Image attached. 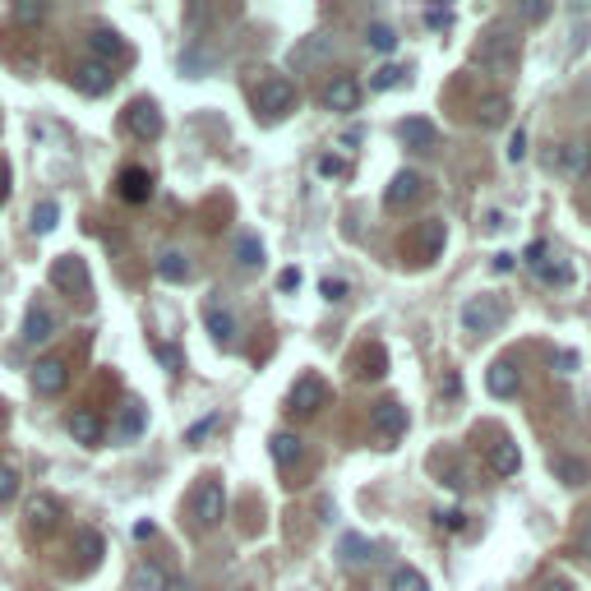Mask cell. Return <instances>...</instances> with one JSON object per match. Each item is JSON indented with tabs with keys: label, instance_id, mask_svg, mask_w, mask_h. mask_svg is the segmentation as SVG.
<instances>
[{
	"label": "cell",
	"instance_id": "1",
	"mask_svg": "<svg viewBox=\"0 0 591 591\" xmlns=\"http://www.w3.org/2000/svg\"><path fill=\"white\" fill-rule=\"evenodd\" d=\"M476 65H485L490 74H513L518 70V37L508 28H490L476 47Z\"/></svg>",
	"mask_w": 591,
	"mask_h": 591
},
{
	"label": "cell",
	"instance_id": "2",
	"mask_svg": "<svg viewBox=\"0 0 591 591\" xmlns=\"http://www.w3.org/2000/svg\"><path fill=\"white\" fill-rule=\"evenodd\" d=\"M508 319V305L504 296H471L467 305H462V328L467 333H476V338H485V333H499Z\"/></svg>",
	"mask_w": 591,
	"mask_h": 591
},
{
	"label": "cell",
	"instance_id": "3",
	"mask_svg": "<svg viewBox=\"0 0 591 591\" xmlns=\"http://www.w3.org/2000/svg\"><path fill=\"white\" fill-rule=\"evenodd\" d=\"M254 111L268 116V121H282L287 111H296V84L282 79V74H268L264 84L254 88Z\"/></svg>",
	"mask_w": 591,
	"mask_h": 591
},
{
	"label": "cell",
	"instance_id": "4",
	"mask_svg": "<svg viewBox=\"0 0 591 591\" xmlns=\"http://www.w3.org/2000/svg\"><path fill=\"white\" fill-rule=\"evenodd\" d=\"M51 287L61 291V296H70V301H84L88 287H93V278H88V264L79 259V254H61L56 264H51Z\"/></svg>",
	"mask_w": 591,
	"mask_h": 591
},
{
	"label": "cell",
	"instance_id": "5",
	"mask_svg": "<svg viewBox=\"0 0 591 591\" xmlns=\"http://www.w3.org/2000/svg\"><path fill=\"white\" fill-rule=\"evenodd\" d=\"M324 402H328V384L319 379V374H301V379L291 384V393H287V411H291V416H314Z\"/></svg>",
	"mask_w": 591,
	"mask_h": 591
},
{
	"label": "cell",
	"instance_id": "6",
	"mask_svg": "<svg viewBox=\"0 0 591 591\" xmlns=\"http://www.w3.org/2000/svg\"><path fill=\"white\" fill-rule=\"evenodd\" d=\"M121 125H125V134H134V139H157L162 134V111H157V102H148V97H139V102H130L125 107V116H121Z\"/></svg>",
	"mask_w": 591,
	"mask_h": 591
},
{
	"label": "cell",
	"instance_id": "7",
	"mask_svg": "<svg viewBox=\"0 0 591 591\" xmlns=\"http://www.w3.org/2000/svg\"><path fill=\"white\" fill-rule=\"evenodd\" d=\"M370 425H374V435L384 439V444H393V439H402V435H407V407H402L398 398L374 402Z\"/></svg>",
	"mask_w": 591,
	"mask_h": 591
},
{
	"label": "cell",
	"instance_id": "8",
	"mask_svg": "<svg viewBox=\"0 0 591 591\" xmlns=\"http://www.w3.org/2000/svg\"><path fill=\"white\" fill-rule=\"evenodd\" d=\"M222 513H227V490H222V481H204L194 490V522H199V527H218Z\"/></svg>",
	"mask_w": 591,
	"mask_h": 591
},
{
	"label": "cell",
	"instance_id": "9",
	"mask_svg": "<svg viewBox=\"0 0 591 591\" xmlns=\"http://www.w3.org/2000/svg\"><path fill=\"white\" fill-rule=\"evenodd\" d=\"M324 107L338 111V116H347V111L361 107V84L351 79V74H333L324 84Z\"/></svg>",
	"mask_w": 591,
	"mask_h": 591
},
{
	"label": "cell",
	"instance_id": "10",
	"mask_svg": "<svg viewBox=\"0 0 591 591\" xmlns=\"http://www.w3.org/2000/svg\"><path fill=\"white\" fill-rule=\"evenodd\" d=\"M550 167H559L564 176L582 181V176L591 171V144H582V139H568L564 148H555V157H550Z\"/></svg>",
	"mask_w": 591,
	"mask_h": 591
},
{
	"label": "cell",
	"instance_id": "11",
	"mask_svg": "<svg viewBox=\"0 0 591 591\" xmlns=\"http://www.w3.org/2000/svg\"><path fill=\"white\" fill-rule=\"evenodd\" d=\"M116 194H121L125 204H148V194H153V171L148 167H125L116 176Z\"/></svg>",
	"mask_w": 591,
	"mask_h": 591
},
{
	"label": "cell",
	"instance_id": "12",
	"mask_svg": "<svg viewBox=\"0 0 591 591\" xmlns=\"http://www.w3.org/2000/svg\"><path fill=\"white\" fill-rule=\"evenodd\" d=\"M111 84H116V74H111V65L84 61L79 70H74V88H79L84 97H102V93H111Z\"/></svg>",
	"mask_w": 591,
	"mask_h": 591
},
{
	"label": "cell",
	"instance_id": "13",
	"mask_svg": "<svg viewBox=\"0 0 591 591\" xmlns=\"http://www.w3.org/2000/svg\"><path fill=\"white\" fill-rule=\"evenodd\" d=\"M65 384H70V370H65V361H37L33 365V388L42 393V398H56V393H65Z\"/></svg>",
	"mask_w": 591,
	"mask_h": 591
},
{
	"label": "cell",
	"instance_id": "14",
	"mask_svg": "<svg viewBox=\"0 0 591 591\" xmlns=\"http://www.w3.org/2000/svg\"><path fill=\"white\" fill-rule=\"evenodd\" d=\"M51 333H56V314H51L47 305H28V314H24V342L28 347H42Z\"/></svg>",
	"mask_w": 591,
	"mask_h": 591
},
{
	"label": "cell",
	"instance_id": "15",
	"mask_svg": "<svg viewBox=\"0 0 591 591\" xmlns=\"http://www.w3.org/2000/svg\"><path fill=\"white\" fill-rule=\"evenodd\" d=\"M56 522H61V504L51 495H33L28 499V527L37 531V536H47V531H56Z\"/></svg>",
	"mask_w": 591,
	"mask_h": 591
},
{
	"label": "cell",
	"instance_id": "16",
	"mask_svg": "<svg viewBox=\"0 0 591 591\" xmlns=\"http://www.w3.org/2000/svg\"><path fill=\"white\" fill-rule=\"evenodd\" d=\"M411 199H421V176H416V171H398L393 185L384 190V204L388 208H407Z\"/></svg>",
	"mask_w": 591,
	"mask_h": 591
},
{
	"label": "cell",
	"instance_id": "17",
	"mask_svg": "<svg viewBox=\"0 0 591 591\" xmlns=\"http://www.w3.org/2000/svg\"><path fill=\"white\" fill-rule=\"evenodd\" d=\"M333 51V37H324V33H314V37H305L301 47H291V70H305V65H319Z\"/></svg>",
	"mask_w": 591,
	"mask_h": 591
},
{
	"label": "cell",
	"instance_id": "18",
	"mask_svg": "<svg viewBox=\"0 0 591 591\" xmlns=\"http://www.w3.org/2000/svg\"><path fill=\"white\" fill-rule=\"evenodd\" d=\"M398 134H402V144L407 148H435V139H439V130H435V121H425V116H411V121H402L398 125Z\"/></svg>",
	"mask_w": 591,
	"mask_h": 591
},
{
	"label": "cell",
	"instance_id": "19",
	"mask_svg": "<svg viewBox=\"0 0 591 591\" xmlns=\"http://www.w3.org/2000/svg\"><path fill=\"white\" fill-rule=\"evenodd\" d=\"M485 388H490L495 398H513V393H518V370H513V361L490 365V370H485Z\"/></svg>",
	"mask_w": 591,
	"mask_h": 591
},
{
	"label": "cell",
	"instance_id": "20",
	"mask_svg": "<svg viewBox=\"0 0 591 591\" xmlns=\"http://www.w3.org/2000/svg\"><path fill=\"white\" fill-rule=\"evenodd\" d=\"M204 324H208V333H213V342H218V347H236V319H231L222 305H208Z\"/></svg>",
	"mask_w": 591,
	"mask_h": 591
},
{
	"label": "cell",
	"instance_id": "21",
	"mask_svg": "<svg viewBox=\"0 0 591 591\" xmlns=\"http://www.w3.org/2000/svg\"><path fill=\"white\" fill-rule=\"evenodd\" d=\"M504 121H508V97L504 93H490V97L476 102V125H481V130H499Z\"/></svg>",
	"mask_w": 591,
	"mask_h": 591
},
{
	"label": "cell",
	"instance_id": "22",
	"mask_svg": "<svg viewBox=\"0 0 591 591\" xmlns=\"http://www.w3.org/2000/svg\"><path fill=\"white\" fill-rule=\"evenodd\" d=\"M88 47H93V56H97V65H107V61H121L125 56V42L111 28H97L93 37H88Z\"/></svg>",
	"mask_w": 591,
	"mask_h": 591
},
{
	"label": "cell",
	"instance_id": "23",
	"mask_svg": "<svg viewBox=\"0 0 591 591\" xmlns=\"http://www.w3.org/2000/svg\"><path fill=\"white\" fill-rule=\"evenodd\" d=\"M157 278L162 282H190L194 268H190V259H185L181 250H167L162 259H157Z\"/></svg>",
	"mask_w": 591,
	"mask_h": 591
},
{
	"label": "cell",
	"instance_id": "24",
	"mask_svg": "<svg viewBox=\"0 0 591 591\" xmlns=\"http://www.w3.org/2000/svg\"><path fill=\"white\" fill-rule=\"evenodd\" d=\"M134 587L139 591H171V573L162 564H153V559H144V564L134 568Z\"/></svg>",
	"mask_w": 591,
	"mask_h": 591
},
{
	"label": "cell",
	"instance_id": "25",
	"mask_svg": "<svg viewBox=\"0 0 591 591\" xmlns=\"http://www.w3.org/2000/svg\"><path fill=\"white\" fill-rule=\"evenodd\" d=\"M70 435L93 448V444H102V421H97L93 411H70Z\"/></svg>",
	"mask_w": 591,
	"mask_h": 591
},
{
	"label": "cell",
	"instance_id": "26",
	"mask_svg": "<svg viewBox=\"0 0 591 591\" xmlns=\"http://www.w3.org/2000/svg\"><path fill=\"white\" fill-rule=\"evenodd\" d=\"M518 467H522L518 444H495L490 448V471H495V476H518Z\"/></svg>",
	"mask_w": 591,
	"mask_h": 591
},
{
	"label": "cell",
	"instance_id": "27",
	"mask_svg": "<svg viewBox=\"0 0 591 591\" xmlns=\"http://www.w3.org/2000/svg\"><path fill=\"white\" fill-rule=\"evenodd\" d=\"M268 453H273V462H278V467H291V462L301 458V439L287 435V430H278V435L268 439Z\"/></svg>",
	"mask_w": 591,
	"mask_h": 591
},
{
	"label": "cell",
	"instance_id": "28",
	"mask_svg": "<svg viewBox=\"0 0 591 591\" xmlns=\"http://www.w3.org/2000/svg\"><path fill=\"white\" fill-rule=\"evenodd\" d=\"M416 245H421V259H435L439 250H444V222H421V231H416Z\"/></svg>",
	"mask_w": 591,
	"mask_h": 591
},
{
	"label": "cell",
	"instance_id": "29",
	"mask_svg": "<svg viewBox=\"0 0 591 591\" xmlns=\"http://www.w3.org/2000/svg\"><path fill=\"white\" fill-rule=\"evenodd\" d=\"M550 471H555L564 485H582V481H587V462L564 458V453H555V458H550Z\"/></svg>",
	"mask_w": 591,
	"mask_h": 591
},
{
	"label": "cell",
	"instance_id": "30",
	"mask_svg": "<svg viewBox=\"0 0 591 591\" xmlns=\"http://www.w3.org/2000/svg\"><path fill=\"white\" fill-rule=\"evenodd\" d=\"M33 236H47V231H56V222H61V208H56V199H42V204H33Z\"/></svg>",
	"mask_w": 591,
	"mask_h": 591
},
{
	"label": "cell",
	"instance_id": "31",
	"mask_svg": "<svg viewBox=\"0 0 591 591\" xmlns=\"http://www.w3.org/2000/svg\"><path fill=\"white\" fill-rule=\"evenodd\" d=\"M365 47L379 51V56H388V51H398V33H393L388 24H370L365 28Z\"/></svg>",
	"mask_w": 591,
	"mask_h": 591
},
{
	"label": "cell",
	"instance_id": "32",
	"mask_svg": "<svg viewBox=\"0 0 591 591\" xmlns=\"http://www.w3.org/2000/svg\"><path fill=\"white\" fill-rule=\"evenodd\" d=\"M374 545L365 536H342V564H370Z\"/></svg>",
	"mask_w": 591,
	"mask_h": 591
},
{
	"label": "cell",
	"instance_id": "33",
	"mask_svg": "<svg viewBox=\"0 0 591 591\" xmlns=\"http://www.w3.org/2000/svg\"><path fill=\"white\" fill-rule=\"evenodd\" d=\"M531 273H536L541 282H559V287H568V282H573V268H568V264H550V254H545V259L531 268Z\"/></svg>",
	"mask_w": 591,
	"mask_h": 591
},
{
	"label": "cell",
	"instance_id": "34",
	"mask_svg": "<svg viewBox=\"0 0 591 591\" xmlns=\"http://www.w3.org/2000/svg\"><path fill=\"white\" fill-rule=\"evenodd\" d=\"M398 84H407V70H402V65H384V70H374V79H370L374 93H388V88H398Z\"/></svg>",
	"mask_w": 591,
	"mask_h": 591
},
{
	"label": "cell",
	"instance_id": "35",
	"mask_svg": "<svg viewBox=\"0 0 591 591\" xmlns=\"http://www.w3.org/2000/svg\"><path fill=\"white\" fill-rule=\"evenodd\" d=\"M384 361H388V356H384V347L374 342V347L361 356V370H356V374H361V379H384Z\"/></svg>",
	"mask_w": 591,
	"mask_h": 591
},
{
	"label": "cell",
	"instance_id": "36",
	"mask_svg": "<svg viewBox=\"0 0 591 591\" xmlns=\"http://www.w3.org/2000/svg\"><path fill=\"white\" fill-rule=\"evenodd\" d=\"M144 425H148V416H144V407H125V416H121V430H116V435L121 439H134V435H144Z\"/></svg>",
	"mask_w": 591,
	"mask_h": 591
},
{
	"label": "cell",
	"instance_id": "37",
	"mask_svg": "<svg viewBox=\"0 0 591 591\" xmlns=\"http://www.w3.org/2000/svg\"><path fill=\"white\" fill-rule=\"evenodd\" d=\"M393 591H430V582L421 578V573H416V568H393Z\"/></svg>",
	"mask_w": 591,
	"mask_h": 591
},
{
	"label": "cell",
	"instance_id": "38",
	"mask_svg": "<svg viewBox=\"0 0 591 591\" xmlns=\"http://www.w3.org/2000/svg\"><path fill=\"white\" fill-rule=\"evenodd\" d=\"M74 550H79V559H84V564H97V559H102V536H97V531H79Z\"/></svg>",
	"mask_w": 591,
	"mask_h": 591
},
{
	"label": "cell",
	"instance_id": "39",
	"mask_svg": "<svg viewBox=\"0 0 591 591\" xmlns=\"http://www.w3.org/2000/svg\"><path fill=\"white\" fill-rule=\"evenodd\" d=\"M236 254H241V264H245V268H259V264H264V245L254 241V236H241Z\"/></svg>",
	"mask_w": 591,
	"mask_h": 591
},
{
	"label": "cell",
	"instance_id": "40",
	"mask_svg": "<svg viewBox=\"0 0 591 591\" xmlns=\"http://www.w3.org/2000/svg\"><path fill=\"white\" fill-rule=\"evenodd\" d=\"M314 171H319V176H351V162L347 157H319V162H314Z\"/></svg>",
	"mask_w": 591,
	"mask_h": 591
},
{
	"label": "cell",
	"instance_id": "41",
	"mask_svg": "<svg viewBox=\"0 0 591 591\" xmlns=\"http://www.w3.org/2000/svg\"><path fill=\"white\" fill-rule=\"evenodd\" d=\"M444 485H448V490H467V467H462V462H448V467H444Z\"/></svg>",
	"mask_w": 591,
	"mask_h": 591
},
{
	"label": "cell",
	"instance_id": "42",
	"mask_svg": "<svg viewBox=\"0 0 591 591\" xmlns=\"http://www.w3.org/2000/svg\"><path fill=\"white\" fill-rule=\"evenodd\" d=\"M47 5H14V19H19V24H42V19H47Z\"/></svg>",
	"mask_w": 591,
	"mask_h": 591
},
{
	"label": "cell",
	"instance_id": "43",
	"mask_svg": "<svg viewBox=\"0 0 591 591\" xmlns=\"http://www.w3.org/2000/svg\"><path fill=\"white\" fill-rule=\"evenodd\" d=\"M14 490H19V471L0 462V504H5V499H14Z\"/></svg>",
	"mask_w": 591,
	"mask_h": 591
},
{
	"label": "cell",
	"instance_id": "44",
	"mask_svg": "<svg viewBox=\"0 0 591 591\" xmlns=\"http://www.w3.org/2000/svg\"><path fill=\"white\" fill-rule=\"evenodd\" d=\"M328 296V301H347V282L342 278H324V287H319Z\"/></svg>",
	"mask_w": 591,
	"mask_h": 591
},
{
	"label": "cell",
	"instance_id": "45",
	"mask_svg": "<svg viewBox=\"0 0 591 591\" xmlns=\"http://www.w3.org/2000/svg\"><path fill=\"white\" fill-rule=\"evenodd\" d=\"M435 522H439V527H448V531H462L467 513H458V508H448V513H435Z\"/></svg>",
	"mask_w": 591,
	"mask_h": 591
},
{
	"label": "cell",
	"instance_id": "46",
	"mask_svg": "<svg viewBox=\"0 0 591 591\" xmlns=\"http://www.w3.org/2000/svg\"><path fill=\"white\" fill-rule=\"evenodd\" d=\"M522 157H527V134H513V139H508V162H522Z\"/></svg>",
	"mask_w": 591,
	"mask_h": 591
},
{
	"label": "cell",
	"instance_id": "47",
	"mask_svg": "<svg viewBox=\"0 0 591 591\" xmlns=\"http://www.w3.org/2000/svg\"><path fill=\"white\" fill-rule=\"evenodd\" d=\"M301 287V268H282L278 273V291H296Z\"/></svg>",
	"mask_w": 591,
	"mask_h": 591
},
{
	"label": "cell",
	"instance_id": "48",
	"mask_svg": "<svg viewBox=\"0 0 591 591\" xmlns=\"http://www.w3.org/2000/svg\"><path fill=\"white\" fill-rule=\"evenodd\" d=\"M213 425H218V416H204L199 425H190V435H185V439H190V444H199V439H204L208 430H213Z\"/></svg>",
	"mask_w": 591,
	"mask_h": 591
},
{
	"label": "cell",
	"instance_id": "49",
	"mask_svg": "<svg viewBox=\"0 0 591 591\" xmlns=\"http://www.w3.org/2000/svg\"><path fill=\"white\" fill-rule=\"evenodd\" d=\"M522 19H527V24H541V19H545V14H550V5H522Z\"/></svg>",
	"mask_w": 591,
	"mask_h": 591
},
{
	"label": "cell",
	"instance_id": "50",
	"mask_svg": "<svg viewBox=\"0 0 591 591\" xmlns=\"http://www.w3.org/2000/svg\"><path fill=\"white\" fill-rule=\"evenodd\" d=\"M425 24H430V28H448V24H453V14H448V10H425Z\"/></svg>",
	"mask_w": 591,
	"mask_h": 591
},
{
	"label": "cell",
	"instance_id": "51",
	"mask_svg": "<svg viewBox=\"0 0 591 591\" xmlns=\"http://www.w3.org/2000/svg\"><path fill=\"white\" fill-rule=\"evenodd\" d=\"M578 370V351H559V374H573Z\"/></svg>",
	"mask_w": 591,
	"mask_h": 591
},
{
	"label": "cell",
	"instance_id": "52",
	"mask_svg": "<svg viewBox=\"0 0 591 591\" xmlns=\"http://www.w3.org/2000/svg\"><path fill=\"white\" fill-rule=\"evenodd\" d=\"M157 356H162L171 370H181V356H176V347H157Z\"/></svg>",
	"mask_w": 591,
	"mask_h": 591
},
{
	"label": "cell",
	"instance_id": "53",
	"mask_svg": "<svg viewBox=\"0 0 591 591\" xmlns=\"http://www.w3.org/2000/svg\"><path fill=\"white\" fill-rule=\"evenodd\" d=\"M5 199H10V167L0 162V204H5Z\"/></svg>",
	"mask_w": 591,
	"mask_h": 591
},
{
	"label": "cell",
	"instance_id": "54",
	"mask_svg": "<svg viewBox=\"0 0 591 591\" xmlns=\"http://www.w3.org/2000/svg\"><path fill=\"white\" fill-rule=\"evenodd\" d=\"M444 393H448V398H458V393H462V379H458V374H448V379H444Z\"/></svg>",
	"mask_w": 591,
	"mask_h": 591
},
{
	"label": "cell",
	"instance_id": "55",
	"mask_svg": "<svg viewBox=\"0 0 591 591\" xmlns=\"http://www.w3.org/2000/svg\"><path fill=\"white\" fill-rule=\"evenodd\" d=\"M541 591H573L568 582H559V578H550V582H541Z\"/></svg>",
	"mask_w": 591,
	"mask_h": 591
},
{
	"label": "cell",
	"instance_id": "56",
	"mask_svg": "<svg viewBox=\"0 0 591 591\" xmlns=\"http://www.w3.org/2000/svg\"><path fill=\"white\" fill-rule=\"evenodd\" d=\"M5 421H10V407H5V402H0V425H5Z\"/></svg>",
	"mask_w": 591,
	"mask_h": 591
}]
</instances>
